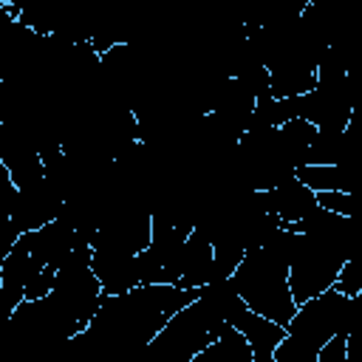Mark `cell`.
Returning a JSON list of instances; mask_svg holds the SVG:
<instances>
[{
  "instance_id": "obj_1",
  "label": "cell",
  "mask_w": 362,
  "mask_h": 362,
  "mask_svg": "<svg viewBox=\"0 0 362 362\" xmlns=\"http://www.w3.org/2000/svg\"><path fill=\"white\" fill-rule=\"evenodd\" d=\"M198 294L201 288L136 286L124 294L105 297L99 311L85 325V337L102 362H139L161 325Z\"/></svg>"
},
{
  "instance_id": "obj_2",
  "label": "cell",
  "mask_w": 362,
  "mask_h": 362,
  "mask_svg": "<svg viewBox=\"0 0 362 362\" xmlns=\"http://www.w3.org/2000/svg\"><path fill=\"white\" fill-rule=\"evenodd\" d=\"M240 305L243 303L235 294L232 280L206 283L189 305L175 311L161 325V331L144 348L139 362H189L221 334L223 325H229Z\"/></svg>"
},
{
  "instance_id": "obj_3",
  "label": "cell",
  "mask_w": 362,
  "mask_h": 362,
  "mask_svg": "<svg viewBox=\"0 0 362 362\" xmlns=\"http://www.w3.org/2000/svg\"><path fill=\"white\" fill-rule=\"evenodd\" d=\"M291 226H283L263 246L249 249L232 272V288L240 303L274 325L286 328L294 317V300L288 291V249H291Z\"/></svg>"
},
{
  "instance_id": "obj_4",
  "label": "cell",
  "mask_w": 362,
  "mask_h": 362,
  "mask_svg": "<svg viewBox=\"0 0 362 362\" xmlns=\"http://www.w3.org/2000/svg\"><path fill=\"white\" fill-rule=\"evenodd\" d=\"M359 297H345L328 288L294 308V317L283 328V339L274 348V362H317L320 348L334 337H351L356 328Z\"/></svg>"
},
{
  "instance_id": "obj_5",
  "label": "cell",
  "mask_w": 362,
  "mask_h": 362,
  "mask_svg": "<svg viewBox=\"0 0 362 362\" xmlns=\"http://www.w3.org/2000/svg\"><path fill=\"white\" fill-rule=\"evenodd\" d=\"M48 297L79 328H85L90 322V317L99 311L105 294H102V286H99V280L90 269V243L85 238H79L74 252L54 272V286H51Z\"/></svg>"
},
{
  "instance_id": "obj_6",
  "label": "cell",
  "mask_w": 362,
  "mask_h": 362,
  "mask_svg": "<svg viewBox=\"0 0 362 362\" xmlns=\"http://www.w3.org/2000/svg\"><path fill=\"white\" fill-rule=\"evenodd\" d=\"M62 206V198L57 195V189L45 181V175L28 187H20L14 192L11 201V223L17 229V235H28L37 232L40 226L57 221Z\"/></svg>"
},
{
  "instance_id": "obj_7",
  "label": "cell",
  "mask_w": 362,
  "mask_h": 362,
  "mask_svg": "<svg viewBox=\"0 0 362 362\" xmlns=\"http://www.w3.org/2000/svg\"><path fill=\"white\" fill-rule=\"evenodd\" d=\"M212 272V243L201 229H192L178 246L170 266V286L178 288H204Z\"/></svg>"
},
{
  "instance_id": "obj_8",
  "label": "cell",
  "mask_w": 362,
  "mask_h": 362,
  "mask_svg": "<svg viewBox=\"0 0 362 362\" xmlns=\"http://www.w3.org/2000/svg\"><path fill=\"white\" fill-rule=\"evenodd\" d=\"M25 243H28L31 257H34L40 266L57 272V269L62 266V260L74 252V246L79 243V235H76L74 226H68L65 221L57 218V221L40 226L37 232H28V235H25Z\"/></svg>"
},
{
  "instance_id": "obj_9",
  "label": "cell",
  "mask_w": 362,
  "mask_h": 362,
  "mask_svg": "<svg viewBox=\"0 0 362 362\" xmlns=\"http://www.w3.org/2000/svg\"><path fill=\"white\" fill-rule=\"evenodd\" d=\"M90 269H93L105 297H116V294H124V291L141 286L139 255L136 257H122V255L90 249Z\"/></svg>"
},
{
  "instance_id": "obj_10",
  "label": "cell",
  "mask_w": 362,
  "mask_h": 362,
  "mask_svg": "<svg viewBox=\"0 0 362 362\" xmlns=\"http://www.w3.org/2000/svg\"><path fill=\"white\" fill-rule=\"evenodd\" d=\"M263 204L272 215L280 218L283 226H291V223H300L303 218H308L317 209V195L308 187H303L297 178H288L286 184L263 192Z\"/></svg>"
},
{
  "instance_id": "obj_11",
  "label": "cell",
  "mask_w": 362,
  "mask_h": 362,
  "mask_svg": "<svg viewBox=\"0 0 362 362\" xmlns=\"http://www.w3.org/2000/svg\"><path fill=\"white\" fill-rule=\"evenodd\" d=\"M294 178L317 192H351L356 181V167L348 164H305L294 173Z\"/></svg>"
},
{
  "instance_id": "obj_12",
  "label": "cell",
  "mask_w": 362,
  "mask_h": 362,
  "mask_svg": "<svg viewBox=\"0 0 362 362\" xmlns=\"http://www.w3.org/2000/svg\"><path fill=\"white\" fill-rule=\"evenodd\" d=\"M189 362H252V348L238 328L223 325L221 334L206 348H201Z\"/></svg>"
},
{
  "instance_id": "obj_13",
  "label": "cell",
  "mask_w": 362,
  "mask_h": 362,
  "mask_svg": "<svg viewBox=\"0 0 362 362\" xmlns=\"http://www.w3.org/2000/svg\"><path fill=\"white\" fill-rule=\"evenodd\" d=\"M334 288H337L339 294L351 297V300L362 294V266H359V257H356V255L345 260V266H342L339 274H337Z\"/></svg>"
},
{
  "instance_id": "obj_14",
  "label": "cell",
  "mask_w": 362,
  "mask_h": 362,
  "mask_svg": "<svg viewBox=\"0 0 362 362\" xmlns=\"http://www.w3.org/2000/svg\"><path fill=\"white\" fill-rule=\"evenodd\" d=\"M317 206L342 218H354V195L351 192H317Z\"/></svg>"
},
{
  "instance_id": "obj_15",
  "label": "cell",
  "mask_w": 362,
  "mask_h": 362,
  "mask_svg": "<svg viewBox=\"0 0 362 362\" xmlns=\"http://www.w3.org/2000/svg\"><path fill=\"white\" fill-rule=\"evenodd\" d=\"M348 359V337L334 334L317 354V362H345Z\"/></svg>"
}]
</instances>
